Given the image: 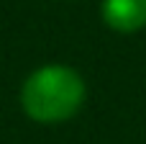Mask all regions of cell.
I'll return each mask as SVG.
<instances>
[{
  "label": "cell",
  "instance_id": "obj_1",
  "mask_svg": "<svg viewBox=\"0 0 146 144\" xmlns=\"http://www.w3.org/2000/svg\"><path fill=\"white\" fill-rule=\"evenodd\" d=\"M85 93V80L77 70L46 64L26 77L21 88V108L38 124H59L82 108Z\"/></svg>",
  "mask_w": 146,
  "mask_h": 144
},
{
  "label": "cell",
  "instance_id": "obj_2",
  "mask_svg": "<svg viewBox=\"0 0 146 144\" xmlns=\"http://www.w3.org/2000/svg\"><path fill=\"white\" fill-rule=\"evenodd\" d=\"M103 21L121 33H133L146 26V0H103Z\"/></svg>",
  "mask_w": 146,
  "mask_h": 144
}]
</instances>
